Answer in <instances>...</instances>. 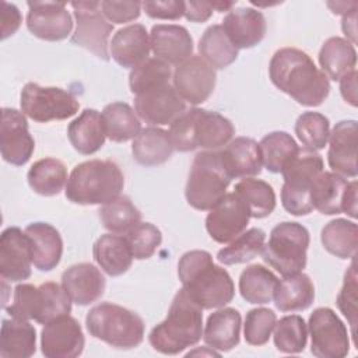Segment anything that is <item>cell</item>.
<instances>
[{
  "instance_id": "obj_2",
  "label": "cell",
  "mask_w": 358,
  "mask_h": 358,
  "mask_svg": "<svg viewBox=\"0 0 358 358\" xmlns=\"http://www.w3.org/2000/svg\"><path fill=\"white\" fill-rule=\"evenodd\" d=\"M182 288L201 309H217L228 305L235 296L229 273L213 262L207 250H189L178 262Z\"/></svg>"
},
{
  "instance_id": "obj_10",
  "label": "cell",
  "mask_w": 358,
  "mask_h": 358,
  "mask_svg": "<svg viewBox=\"0 0 358 358\" xmlns=\"http://www.w3.org/2000/svg\"><path fill=\"white\" fill-rule=\"evenodd\" d=\"M309 243V231L302 224L284 221L271 229L262 257L282 277L296 274L306 267Z\"/></svg>"
},
{
  "instance_id": "obj_26",
  "label": "cell",
  "mask_w": 358,
  "mask_h": 358,
  "mask_svg": "<svg viewBox=\"0 0 358 358\" xmlns=\"http://www.w3.org/2000/svg\"><path fill=\"white\" fill-rule=\"evenodd\" d=\"M112 59L124 69H134L148 59L151 43L144 25L130 24L112 36L109 46Z\"/></svg>"
},
{
  "instance_id": "obj_23",
  "label": "cell",
  "mask_w": 358,
  "mask_h": 358,
  "mask_svg": "<svg viewBox=\"0 0 358 358\" xmlns=\"http://www.w3.org/2000/svg\"><path fill=\"white\" fill-rule=\"evenodd\" d=\"M222 28L236 49H250L259 45L267 31L264 15L252 7H238L228 11Z\"/></svg>"
},
{
  "instance_id": "obj_36",
  "label": "cell",
  "mask_w": 358,
  "mask_h": 358,
  "mask_svg": "<svg viewBox=\"0 0 358 358\" xmlns=\"http://www.w3.org/2000/svg\"><path fill=\"white\" fill-rule=\"evenodd\" d=\"M102 123L106 137L113 143L134 140L141 130V122L134 109L126 102L108 103L102 112Z\"/></svg>"
},
{
  "instance_id": "obj_46",
  "label": "cell",
  "mask_w": 358,
  "mask_h": 358,
  "mask_svg": "<svg viewBox=\"0 0 358 358\" xmlns=\"http://www.w3.org/2000/svg\"><path fill=\"white\" fill-rule=\"evenodd\" d=\"M308 343V329L302 316L288 315L274 326V345L284 354H299Z\"/></svg>"
},
{
  "instance_id": "obj_17",
  "label": "cell",
  "mask_w": 358,
  "mask_h": 358,
  "mask_svg": "<svg viewBox=\"0 0 358 358\" xmlns=\"http://www.w3.org/2000/svg\"><path fill=\"white\" fill-rule=\"evenodd\" d=\"M35 150V140L28 130L27 116L14 108L1 109L0 152L6 162L22 166Z\"/></svg>"
},
{
  "instance_id": "obj_31",
  "label": "cell",
  "mask_w": 358,
  "mask_h": 358,
  "mask_svg": "<svg viewBox=\"0 0 358 358\" xmlns=\"http://www.w3.org/2000/svg\"><path fill=\"white\" fill-rule=\"evenodd\" d=\"M173 150L169 133L157 126L141 129L131 144L133 158L144 166H157L166 162Z\"/></svg>"
},
{
  "instance_id": "obj_19",
  "label": "cell",
  "mask_w": 358,
  "mask_h": 358,
  "mask_svg": "<svg viewBox=\"0 0 358 358\" xmlns=\"http://www.w3.org/2000/svg\"><path fill=\"white\" fill-rule=\"evenodd\" d=\"M84 345L83 329L70 315L46 323L41 331V351L48 358H76L83 354Z\"/></svg>"
},
{
  "instance_id": "obj_20",
  "label": "cell",
  "mask_w": 358,
  "mask_h": 358,
  "mask_svg": "<svg viewBox=\"0 0 358 358\" xmlns=\"http://www.w3.org/2000/svg\"><path fill=\"white\" fill-rule=\"evenodd\" d=\"M186 110V102L179 96L172 84L152 88L134 98V112L151 126L171 124Z\"/></svg>"
},
{
  "instance_id": "obj_14",
  "label": "cell",
  "mask_w": 358,
  "mask_h": 358,
  "mask_svg": "<svg viewBox=\"0 0 358 358\" xmlns=\"http://www.w3.org/2000/svg\"><path fill=\"white\" fill-rule=\"evenodd\" d=\"M310 203L322 214L345 213L357 218V180L348 182L334 172L323 171L310 186Z\"/></svg>"
},
{
  "instance_id": "obj_12",
  "label": "cell",
  "mask_w": 358,
  "mask_h": 358,
  "mask_svg": "<svg viewBox=\"0 0 358 358\" xmlns=\"http://www.w3.org/2000/svg\"><path fill=\"white\" fill-rule=\"evenodd\" d=\"M70 6L77 24L70 38L71 43L108 62L110 59L109 36L113 32V25L102 14L101 1H71Z\"/></svg>"
},
{
  "instance_id": "obj_42",
  "label": "cell",
  "mask_w": 358,
  "mask_h": 358,
  "mask_svg": "<svg viewBox=\"0 0 358 358\" xmlns=\"http://www.w3.org/2000/svg\"><path fill=\"white\" fill-rule=\"evenodd\" d=\"M102 225L112 234L127 235L141 222V213L127 196H119L99 208Z\"/></svg>"
},
{
  "instance_id": "obj_5",
  "label": "cell",
  "mask_w": 358,
  "mask_h": 358,
  "mask_svg": "<svg viewBox=\"0 0 358 358\" xmlns=\"http://www.w3.org/2000/svg\"><path fill=\"white\" fill-rule=\"evenodd\" d=\"M124 176L110 159H90L76 165L66 183L69 201L81 206L106 204L120 196Z\"/></svg>"
},
{
  "instance_id": "obj_25",
  "label": "cell",
  "mask_w": 358,
  "mask_h": 358,
  "mask_svg": "<svg viewBox=\"0 0 358 358\" xmlns=\"http://www.w3.org/2000/svg\"><path fill=\"white\" fill-rule=\"evenodd\" d=\"M62 285L71 302L87 306L96 302L103 295L106 281L96 266L91 263H77L63 271Z\"/></svg>"
},
{
  "instance_id": "obj_16",
  "label": "cell",
  "mask_w": 358,
  "mask_h": 358,
  "mask_svg": "<svg viewBox=\"0 0 358 358\" xmlns=\"http://www.w3.org/2000/svg\"><path fill=\"white\" fill-rule=\"evenodd\" d=\"M215 81V69L196 55L178 64L172 73L173 88L185 102L192 105L206 102L214 92Z\"/></svg>"
},
{
  "instance_id": "obj_7",
  "label": "cell",
  "mask_w": 358,
  "mask_h": 358,
  "mask_svg": "<svg viewBox=\"0 0 358 358\" xmlns=\"http://www.w3.org/2000/svg\"><path fill=\"white\" fill-rule=\"evenodd\" d=\"M231 180L232 176L221 151H201L196 154L185 189L189 206L199 211L211 210L227 194Z\"/></svg>"
},
{
  "instance_id": "obj_24",
  "label": "cell",
  "mask_w": 358,
  "mask_h": 358,
  "mask_svg": "<svg viewBox=\"0 0 358 358\" xmlns=\"http://www.w3.org/2000/svg\"><path fill=\"white\" fill-rule=\"evenodd\" d=\"M150 43L154 56L169 66H178L193 56V38L182 25H154L150 32Z\"/></svg>"
},
{
  "instance_id": "obj_30",
  "label": "cell",
  "mask_w": 358,
  "mask_h": 358,
  "mask_svg": "<svg viewBox=\"0 0 358 358\" xmlns=\"http://www.w3.org/2000/svg\"><path fill=\"white\" fill-rule=\"evenodd\" d=\"M92 255L96 264L110 277L124 274L134 259L126 236L112 232L101 235L96 239Z\"/></svg>"
},
{
  "instance_id": "obj_57",
  "label": "cell",
  "mask_w": 358,
  "mask_h": 358,
  "mask_svg": "<svg viewBox=\"0 0 358 358\" xmlns=\"http://www.w3.org/2000/svg\"><path fill=\"white\" fill-rule=\"evenodd\" d=\"M327 7L331 10L333 14L344 15V14L352 11V10H357L358 4H357V1H350V3H347V1H336V3L329 1Z\"/></svg>"
},
{
  "instance_id": "obj_44",
  "label": "cell",
  "mask_w": 358,
  "mask_h": 358,
  "mask_svg": "<svg viewBox=\"0 0 358 358\" xmlns=\"http://www.w3.org/2000/svg\"><path fill=\"white\" fill-rule=\"evenodd\" d=\"M234 192L238 193L246 206L249 207L250 217L253 218H266L268 217L275 208V193L267 182L255 178H245L241 179Z\"/></svg>"
},
{
  "instance_id": "obj_18",
  "label": "cell",
  "mask_w": 358,
  "mask_h": 358,
  "mask_svg": "<svg viewBox=\"0 0 358 358\" xmlns=\"http://www.w3.org/2000/svg\"><path fill=\"white\" fill-rule=\"evenodd\" d=\"M27 28L43 41L57 42L66 39L73 29V18L64 1H28Z\"/></svg>"
},
{
  "instance_id": "obj_37",
  "label": "cell",
  "mask_w": 358,
  "mask_h": 358,
  "mask_svg": "<svg viewBox=\"0 0 358 358\" xmlns=\"http://www.w3.org/2000/svg\"><path fill=\"white\" fill-rule=\"evenodd\" d=\"M278 284L277 275L263 264L248 266L239 277L241 296L255 305H264L273 301Z\"/></svg>"
},
{
  "instance_id": "obj_13",
  "label": "cell",
  "mask_w": 358,
  "mask_h": 358,
  "mask_svg": "<svg viewBox=\"0 0 358 358\" xmlns=\"http://www.w3.org/2000/svg\"><path fill=\"white\" fill-rule=\"evenodd\" d=\"M310 352L317 358H344L350 352V334L330 308H316L308 322Z\"/></svg>"
},
{
  "instance_id": "obj_29",
  "label": "cell",
  "mask_w": 358,
  "mask_h": 358,
  "mask_svg": "<svg viewBox=\"0 0 358 358\" xmlns=\"http://www.w3.org/2000/svg\"><path fill=\"white\" fill-rule=\"evenodd\" d=\"M67 137L73 148L83 155H91L99 151L106 138L101 113L96 109H84L70 122Z\"/></svg>"
},
{
  "instance_id": "obj_49",
  "label": "cell",
  "mask_w": 358,
  "mask_h": 358,
  "mask_svg": "<svg viewBox=\"0 0 358 358\" xmlns=\"http://www.w3.org/2000/svg\"><path fill=\"white\" fill-rule=\"evenodd\" d=\"M337 306L340 312L347 317L348 324L351 327V336L354 345L358 348L357 341V324H358V312H357V270L355 262L352 259L350 267L344 274L343 287L337 295Z\"/></svg>"
},
{
  "instance_id": "obj_41",
  "label": "cell",
  "mask_w": 358,
  "mask_h": 358,
  "mask_svg": "<svg viewBox=\"0 0 358 358\" xmlns=\"http://www.w3.org/2000/svg\"><path fill=\"white\" fill-rule=\"evenodd\" d=\"M259 148L263 165L273 173H281L284 166L299 150L294 137L287 131L280 130L266 134L260 140Z\"/></svg>"
},
{
  "instance_id": "obj_43",
  "label": "cell",
  "mask_w": 358,
  "mask_h": 358,
  "mask_svg": "<svg viewBox=\"0 0 358 358\" xmlns=\"http://www.w3.org/2000/svg\"><path fill=\"white\" fill-rule=\"evenodd\" d=\"M264 243L266 232L262 228H250L231 241L228 246L220 249L217 253V260L225 266L250 262L262 253Z\"/></svg>"
},
{
  "instance_id": "obj_39",
  "label": "cell",
  "mask_w": 358,
  "mask_h": 358,
  "mask_svg": "<svg viewBox=\"0 0 358 358\" xmlns=\"http://www.w3.org/2000/svg\"><path fill=\"white\" fill-rule=\"evenodd\" d=\"M320 241L330 255L343 260L354 259L358 246V227L345 218L331 220L323 227Z\"/></svg>"
},
{
  "instance_id": "obj_32",
  "label": "cell",
  "mask_w": 358,
  "mask_h": 358,
  "mask_svg": "<svg viewBox=\"0 0 358 358\" xmlns=\"http://www.w3.org/2000/svg\"><path fill=\"white\" fill-rule=\"evenodd\" d=\"M224 162L234 178H252L262 172L259 144L250 137H236L221 151Z\"/></svg>"
},
{
  "instance_id": "obj_33",
  "label": "cell",
  "mask_w": 358,
  "mask_h": 358,
  "mask_svg": "<svg viewBox=\"0 0 358 358\" xmlns=\"http://www.w3.org/2000/svg\"><path fill=\"white\" fill-rule=\"evenodd\" d=\"M36 351V330L22 319H3L0 330V357L29 358Z\"/></svg>"
},
{
  "instance_id": "obj_34",
  "label": "cell",
  "mask_w": 358,
  "mask_h": 358,
  "mask_svg": "<svg viewBox=\"0 0 358 358\" xmlns=\"http://www.w3.org/2000/svg\"><path fill=\"white\" fill-rule=\"evenodd\" d=\"M273 299L281 312L305 310L315 301V285L310 277L302 271L285 275L278 280Z\"/></svg>"
},
{
  "instance_id": "obj_6",
  "label": "cell",
  "mask_w": 358,
  "mask_h": 358,
  "mask_svg": "<svg viewBox=\"0 0 358 358\" xmlns=\"http://www.w3.org/2000/svg\"><path fill=\"white\" fill-rule=\"evenodd\" d=\"M88 333L113 348L130 350L144 340L145 324L140 315L112 302H101L85 316Z\"/></svg>"
},
{
  "instance_id": "obj_52",
  "label": "cell",
  "mask_w": 358,
  "mask_h": 358,
  "mask_svg": "<svg viewBox=\"0 0 358 358\" xmlns=\"http://www.w3.org/2000/svg\"><path fill=\"white\" fill-rule=\"evenodd\" d=\"M141 7L150 18L155 20H179L183 15V1H143Z\"/></svg>"
},
{
  "instance_id": "obj_55",
  "label": "cell",
  "mask_w": 358,
  "mask_h": 358,
  "mask_svg": "<svg viewBox=\"0 0 358 358\" xmlns=\"http://www.w3.org/2000/svg\"><path fill=\"white\" fill-rule=\"evenodd\" d=\"M340 92L345 102L357 106V70H352L340 80Z\"/></svg>"
},
{
  "instance_id": "obj_45",
  "label": "cell",
  "mask_w": 358,
  "mask_h": 358,
  "mask_svg": "<svg viewBox=\"0 0 358 358\" xmlns=\"http://www.w3.org/2000/svg\"><path fill=\"white\" fill-rule=\"evenodd\" d=\"M172 71L171 66L157 57H148L129 74V87L130 91L136 95L158 88L166 84H171Z\"/></svg>"
},
{
  "instance_id": "obj_9",
  "label": "cell",
  "mask_w": 358,
  "mask_h": 358,
  "mask_svg": "<svg viewBox=\"0 0 358 358\" xmlns=\"http://www.w3.org/2000/svg\"><path fill=\"white\" fill-rule=\"evenodd\" d=\"M323 158L317 151L299 148L281 171L284 183L281 187V204L292 215H308L313 211L310 203V186L324 169Z\"/></svg>"
},
{
  "instance_id": "obj_53",
  "label": "cell",
  "mask_w": 358,
  "mask_h": 358,
  "mask_svg": "<svg viewBox=\"0 0 358 358\" xmlns=\"http://www.w3.org/2000/svg\"><path fill=\"white\" fill-rule=\"evenodd\" d=\"M0 22H1L0 38H1V41H4L8 36L14 35L22 22V17H21L18 7L13 3L1 1L0 3Z\"/></svg>"
},
{
  "instance_id": "obj_15",
  "label": "cell",
  "mask_w": 358,
  "mask_h": 358,
  "mask_svg": "<svg viewBox=\"0 0 358 358\" xmlns=\"http://www.w3.org/2000/svg\"><path fill=\"white\" fill-rule=\"evenodd\" d=\"M206 217V229L218 243H229L245 232L250 211L243 199L235 193H227Z\"/></svg>"
},
{
  "instance_id": "obj_1",
  "label": "cell",
  "mask_w": 358,
  "mask_h": 358,
  "mask_svg": "<svg viewBox=\"0 0 358 358\" xmlns=\"http://www.w3.org/2000/svg\"><path fill=\"white\" fill-rule=\"evenodd\" d=\"M271 83L299 105L315 108L324 102L330 83L310 56L296 48L278 49L268 64Z\"/></svg>"
},
{
  "instance_id": "obj_11",
  "label": "cell",
  "mask_w": 358,
  "mask_h": 358,
  "mask_svg": "<svg viewBox=\"0 0 358 358\" xmlns=\"http://www.w3.org/2000/svg\"><path fill=\"white\" fill-rule=\"evenodd\" d=\"M21 112L38 123L64 120L78 112L80 103L76 96L57 87H42L27 83L20 95Z\"/></svg>"
},
{
  "instance_id": "obj_51",
  "label": "cell",
  "mask_w": 358,
  "mask_h": 358,
  "mask_svg": "<svg viewBox=\"0 0 358 358\" xmlns=\"http://www.w3.org/2000/svg\"><path fill=\"white\" fill-rule=\"evenodd\" d=\"M140 1H101V10L105 18L113 24H124L134 21L140 17L141 13Z\"/></svg>"
},
{
  "instance_id": "obj_40",
  "label": "cell",
  "mask_w": 358,
  "mask_h": 358,
  "mask_svg": "<svg viewBox=\"0 0 358 358\" xmlns=\"http://www.w3.org/2000/svg\"><path fill=\"white\" fill-rule=\"evenodd\" d=\"M200 56L214 69H225L238 57V49L231 43L222 25H210L199 41Z\"/></svg>"
},
{
  "instance_id": "obj_48",
  "label": "cell",
  "mask_w": 358,
  "mask_h": 358,
  "mask_svg": "<svg viewBox=\"0 0 358 358\" xmlns=\"http://www.w3.org/2000/svg\"><path fill=\"white\" fill-rule=\"evenodd\" d=\"M277 316L268 308H255L246 313L243 324V336L248 344L260 347L264 345L274 330Z\"/></svg>"
},
{
  "instance_id": "obj_58",
  "label": "cell",
  "mask_w": 358,
  "mask_h": 358,
  "mask_svg": "<svg viewBox=\"0 0 358 358\" xmlns=\"http://www.w3.org/2000/svg\"><path fill=\"white\" fill-rule=\"evenodd\" d=\"M213 10L218 11V13H224V11H229L232 10V7L235 6V1H210Z\"/></svg>"
},
{
  "instance_id": "obj_22",
  "label": "cell",
  "mask_w": 358,
  "mask_h": 358,
  "mask_svg": "<svg viewBox=\"0 0 358 358\" xmlns=\"http://www.w3.org/2000/svg\"><path fill=\"white\" fill-rule=\"evenodd\" d=\"M357 134L355 120H341L336 123L329 134L327 162L331 171L343 178H357Z\"/></svg>"
},
{
  "instance_id": "obj_50",
  "label": "cell",
  "mask_w": 358,
  "mask_h": 358,
  "mask_svg": "<svg viewBox=\"0 0 358 358\" xmlns=\"http://www.w3.org/2000/svg\"><path fill=\"white\" fill-rule=\"evenodd\" d=\"M124 236L137 260L150 259L162 242L161 231L151 222H140Z\"/></svg>"
},
{
  "instance_id": "obj_47",
  "label": "cell",
  "mask_w": 358,
  "mask_h": 358,
  "mask_svg": "<svg viewBox=\"0 0 358 358\" xmlns=\"http://www.w3.org/2000/svg\"><path fill=\"white\" fill-rule=\"evenodd\" d=\"M295 134L308 150L319 151L327 144L330 134L329 119L319 112H303L295 122Z\"/></svg>"
},
{
  "instance_id": "obj_56",
  "label": "cell",
  "mask_w": 358,
  "mask_h": 358,
  "mask_svg": "<svg viewBox=\"0 0 358 358\" xmlns=\"http://www.w3.org/2000/svg\"><path fill=\"white\" fill-rule=\"evenodd\" d=\"M341 29L347 36L345 39L350 41L352 45H355L357 43V10H352L343 15Z\"/></svg>"
},
{
  "instance_id": "obj_8",
  "label": "cell",
  "mask_w": 358,
  "mask_h": 358,
  "mask_svg": "<svg viewBox=\"0 0 358 358\" xmlns=\"http://www.w3.org/2000/svg\"><path fill=\"white\" fill-rule=\"evenodd\" d=\"M6 312L15 319L46 324L71 312V299L63 285L46 281L41 285L18 284Z\"/></svg>"
},
{
  "instance_id": "obj_3",
  "label": "cell",
  "mask_w": 358,
  "mask_h": 358,
  "mask_svg": "<svg viewBox=\"0 0 358 358\" xmlns=\"http://www.w3.org/2000/svg\"><path fill=\"white\" fill-rule=\"evenodd\" d=\"M201 310L180 288L172 299L166 317L150 331V345L165 355H176L196 345L203 336Z\"/></svg>"
},
{
  "instance_id": "obj_27",
  "label": "cell",
  "mask_w": 358,
  "mask_h": 358,
  "mask_svg": "<svg viewBox=\"0 0 358 358\" xmlns=\"http://www.w3.org/2000/svg\"><path fill=\"white\" fill-rule=\"evenodd\" d=\"M24 232L31 242L32 264L41 271L53 270L63 255V239L59 231L48 222H32Z\"/></svg>"
},
{
  "instance_id": "obj_38",
  "label": "cell",
  "mask_w": 358,
  "mask_h": 358,
  "mask_svg": "<svg viewBox=\"0 0 358 358\" xmlns=\"http://www.w3.org/2000/svg\"><path fill=\"white\" fill-rule=\"evenodd\" d=\"M29 187L41 196H56L67 183V168L56 158L46 157L34 162L27 173Z\"/></svg>"
},
{
  "instance_id": "obj_54",
  "label": "cell",
  "mask_w": 358,
  "mask_h": 358,
  "mask_svg": "<svg viewBox=\"0 0 358 358\" xmlns=\"http://www.w3.org/2000/svg\"><path fill=\"white\" fill-rule=\"evenodd\" d=\"M183 15L190 22H206L214 11L210 1H183Z\"/></svg>"
},
{
  "instance_id": "obj_28",
  "label": "cell",
  "mask_w": 358,
  "mask_h": 358,
  "mask_svg": "<svg viewBox=\"0 0 358 358\" xmlns=\"http://www.w3.org/2000/svg\"><path fill=\"white\" fill-rule=\"evenodd\" d=\"M241 326V313L235 308L222 306L207 317L203 340L211 350L228 352L239 344Z\"/></svg>"
},
{
  "instance_id": "obj_35",
  "label": "cell",
  "mask_w": 358,
  "mask_h": 358,
  "mask_svg": "<svg viewBox=\"0 0 358 358\" xmlns=\"http://www.w3.org/2000/svg\"><path fill=\"white\" fill-rule=\"evenodd\" d=\"M319 64L327 78L340 81L345 74L355 70L357 50L345 38L331 36L320 48Z\"/></svg>"
},
{
  "instance_id": "obj_4",
  "label": "cell",
  "mask_w": 358,
  "mask_h": 358,
  "mask_svg": "<svg viewBox=\"0 0 358 358\" xmlns=\"http://www.w3.org/2000/svg\"><path fill=\"white\" fill-rule=\"evenodd\" d=\"M168 133L176 151L187 152L196 148L215 151L232 140L235 127L229 119L217 112L192 108L169 124Z\"/></svg>"
},
{
  "instance_id": "obj_21",
  "label": "cell",
  "mask_w": 358,
  "mask_h": 358,
  "mask_svg": "<svg viewBox=\"0 0 358 358\" xmlns=\"http://www.w3.org/2000/svg\"><path fill=\"white\" fill-rule=\"evenodd\" d=\"M32 250L25 232L8 227L0 236V275L3 280L18 282L31 277Z\"/></svg>"
}]
</instances>
